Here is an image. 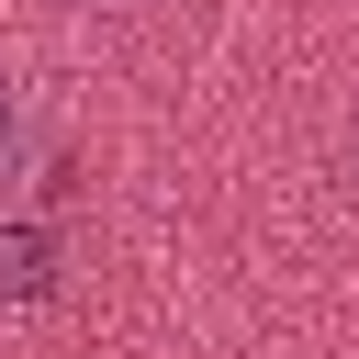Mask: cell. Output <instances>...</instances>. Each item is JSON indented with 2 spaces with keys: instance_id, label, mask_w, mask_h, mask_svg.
<instances>
[{
  "instance_id": "1",
  "label": "cell",
  "mask_w": 359,
  "mask_h": 359,
  "mask_svg": "<svg viewBox=\"0 0 359 359\" xmlns=\"http://www.w3.org/2000/svg\"><path fill=\"white\" fill-rule=\"evenodd\" d=\"M56 280V236L45 224H0V303H34Z\"/></svg>"
},
{
  "instance_id": "2",
  "label": "cell",
  "mask_w": 359,
  "mask_h": 359,
  "mask_svg": "<svg viewBox=\"0 0 359 359\" xmlns=\"http://www.w3.org/2000/svg\"><path fill=\"white\" fill-rule=\"evenodd\" d=\"M22 146H34V123H22V90H11V79H0V180H11V168H22Z\"/></svg>"
}]
</instances>
